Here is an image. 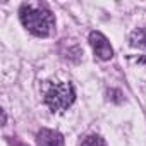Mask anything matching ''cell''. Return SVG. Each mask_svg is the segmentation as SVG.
I'll return each mask as SVG.
<instances>
[{"label":"cell","instance_id":"1","mask_svg":"<svg viewBox=\"0 0 146 146\" xmlns=\"http://www.w3.org/2000/svg\"><path fill=\"white\" fill-rule=\"evenodd\" d=\"M19 19L35 36H48L55 26L53 14L43 4H23L19 7Z\"/></svg>","mask_w":146,"mask_h":146},{"label":"cell","instance_id":"2","mask_svg":"<svg viewBox=\"0 0 146 146\" xmlns=\"http://www.w3.org/2000/svg\"><path fill=\"white\" fill-rule=\"evenodd\" d=\"M76 100V91L70 83H50L45 88V103L52 112H64Z\"/></svg>","mask_w":146,"mask_h":146},{"label":"cell","instance_id":"3","mask_svg":"<svg viewBox=\"0 0 146 146\" xmlns=\"http://www.w3.org/2000/svg\"><path fill=\"white\" fill-rule=\"evenodd\" d=\"M90 45H91L95 55L100 60H110L113 57V50H112L108 40L100 31H91L90 33Z\"/></svg>","mask_w":146,"mask_h":146},{"label":"cell","instance_id":"4","mask_svg":"<svg viewBox=\"0 0 146 146\" xmlns=\"http://www.w3.org/2000/svg\"><path fill=\"white\" fill-rule=\"evenodd\" d=\"M129 46L136 52L134 60L137 64H146V29L137 28L129 35Z\"/></svg>","mask_w":146,"mask_h":146},{"label":"cell","instance_id":"5","mask_svg":"<svg viewBox=\"0 0 146 146\" xmlns=\"http://www.w3.org/2000/svg\"><path fill=\"white\" fill-rule=\"evenodd\" d=\"M36 146H64V137L58 131L41 129L36 134Z\"/></svg>","mask_w":146,"mask_h":146},{"label":"cell","instance_id":"6","mask_svg":"<svg viewBox=\"0 0 146 146\" xmlns=\"http://www.w3.org/2000/svg\"><path fill=\"white\" fill-rule=\"evenodd\" d=\"M81 146H107V144H105V141H103L100 136L90 134V136H86V137L81 141Z\"/></svg>","mask_w":146,"mask_h":146},{"label":"cell","instance_id":"7","mask_svg":"<svg viewBox=\"0 0 146 146\" xmlns=\"http://www.w3.org/2000/svg\"><path fill=\"white\" fill-rule=\"evenodd\" d=\"M5 120H7V117H5V112H4V110H2V122H4V124H5Z\"/></svg>","mask_w":146,"mask_h":146}]
</instances>
